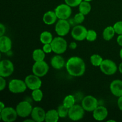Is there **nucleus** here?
Here are the masks:
<instances>
[{
  "mask_svg": "<svg viewBox=\"0 0 122 122\" xmlns=\"http://www.w3.org/2000/svg\"><path fill=\"white\" fill-rule=\"evenodd\" d=\"M65 66L68 73L74 77H79L85 72V63L81 57H71L66 63Z\"/></svg>",
  "mask_w": 122,
  "mask_h": 122,
  "instance_id": "1",
  "label": "nucleus"
},
{
  "mask_svg": "<svg viewBox=\"0 0 122 122\" xmlns=\"http://www.w3.org/2000/svg\"><path fill=\"white\" fill-rule=\"evenodd\" d=\"M52 50L57 54H61L66 52L67 48V42L62 36L56 37L51 42Z\"/></svg>",
  "mask_w": 122,
  "mask_h": 122,
  "instance_id": "2",
  "label": "nucleus"
},
{
  "mask_svg": "<svg viewBox=\"0 0 122 122\" xmlns=\"http://www.w3.org/2000/svg\"><path fill=\"white\" fill-rule=\"evenodd\" d=\"M27 88L25 81L18 79L11 80L8 84V89L13 94H20L24 92Z\"/></svg>",
  "mask_w": 122,
  "mask_h": 122,
  "instance_id": "3",
  "label": "nucleus"
},
{
  "mask_svg": "<svg viewBox=\"0 0 122 122\" xmlns=\"http://www.w3.org/2000/svg\"><path fill=\"white\" fill-rule=\"evenodd\" d=\"M100 70L104 74L108 76L114 75L117 70V66L113 60L110 59L104 60L100 66Z\"/></svg>",
  "mask_w": 122,
  "mask_h": 122,
  "instance_id": "4",
  "label": "nucleus"
},
{
  "mask_svg": "<svg viewBox=\"0 0 122 122\" xmlns=\"http://www.w3.org/2000/svg\"><path fill=\"white\" fill-rule=\"evenodd\" d=\"M15 110L17 113L18 116L24 118L27 117L30 115L33 107L28 101H23L20 102L17 105Z\"/></svg>",
  "mask_w": 122,
  "mask_h": 122,
  "instance_id": "5",
  "label": "nucleus"
},
{
  "mask_svg": "<svg viewBox=\"0 0 122 122\" xmlns=\"http://www.w3.org/2000/svg\"><path fill=\"white\" fill-rule=\"evenodd\" d=\"M85 110L82 106L75 104L69 108L68 117L73 121H78L82 119L85 115Z\"/></svg>",
  "mask_w": 122,
  "mask_h": 122,
  "instance_id": "6",
  "label": "nucleus"
},
{
  "mask_svg": "<svg viewBox=\"0 0 122 122\" xmlns=\"http://www.w3.org/2000/svg\"><path fill=\"white\" fill-rule=\"evenodd\" d=\"M1 119L5 122H13L16 120L18 116L16 110L11 107H5L0 112Z\"/></svg>",
  "mask_w": 122,
  "mask_h": 122,
  "instance_id": "7",
  "label": "nucleus"
},
{
  "mask_svg": "<svg viewBox=\"0 0 122 122\" xmlns=\"http://www.w3.org/2000/svg\"><path fill=\"white\" fill-rule=\"evenodd\" d=\"M49 70V66L45 61H35L32 67V72L34 75L43 77L48 73Z\"/></svg>",
  "mask_w": 122,
  "mask_h": 122,
  "instance_id": "8",
  "label": "nucleus"
},
{
  "mask_svg": "<svg viewBox=\"0 0 122 122\" xmlns=\"http://www.w3.org/2000/svg\"><path fill=\"white\" fill-rule=\"evenodd\" d=\"M13 63L9 60H3L0 62V76L7 77L14 72Z\"/></svg>",
  "mask_w": 122,
  "mask_h": 122,
  "instance_id": "9",
  "label": "nucleus"
},
{
  "mask_svg": "<svg viewBox=\"0 0 122 122\" xmlns=\"http://www.w3.org/2000/svg\"><path fill=\"white\" fill-rule=\"evenodd\" d=\"M55 12L58 19L67 20L71 15L72 10L71 7L66 4H62L59 5L55 9Z\"/></svg>",
  "mask_w": 122,
  "mask_h": 122,
  "instance_id": "10",
  "label": "nucleus"
},
{
  "mask_svg": "<svg viewBox=\"0 0 122 122\" xmlns=\"http://www.w3.org/2000/svg\"><path fill=\"white\" fill-rule=\"evenodd\" d=\"M82 106L86 112H94L98 106V102L97 98L92 95H88L83 98L82 101Z\"/></svg>",
  "mask_w": 122,
  "mask_h": 122,
  "instance_id": "11",
  "label": "nucleus"
},
{
  "mask_svg": "<svg viewBox=\"0 0 122 122\" xmlns=\"http://www.w3.org/2000/svg\"><path fill=\"white\" fill-rule=\"evenodd\" d=\"M88 30L85 27L79 25L73 28L71 32V36L77 41H82L86 38Z\"/></svg>",
  "mask_w": 122,
  "mask_h": 122,
  "instance_id": "12",
  "label": "nucleus"
},
{
  "mask_svg": "<svg viewBox=\"0 0 122 122\" xmlns=\"http://www.w3.org/2000/svg\"><path fill=\"white\" fill-rule=\"evenodd\" d=\"M70 25L67 20L59 19L56 23L55 30L56 33L60 36H64L70 32Z\"/></svg>",
  "mask_w": 122,
  "mask_h": 122,
  "instance_id": "13",
  "label": "nucleus"
},
{
  "mask_svg": "<svg viewBox=\"0 0 122 122\" xmlns=\"http://www.w3.org/2000/svg\"><path fill=\"white\" fill-rule=\"evenodd\" d=\"M25 81L27 88L32 91L39 89L42 86V81L39 76L34 74L26 76Z\"/></svg>",
  "mask_w": 122,
  "mask_h": 122,
  "instance_id": "14",
  "label": "nucleus"
},
{
  "mask_svg": "<svg viewBox=\"0 0 122 122\" xmlns=\"http://www.w3.org/2000/svg\"><path fill=\"white\" fill-rule=\"evenodd\" d=\"M31 117L36 122H42L45 121L46 112L40 107H35L33 108L31 113Z\"/></svg>",
  "mask_w": 122,
  "mask_h": 122,
  "instance_id": "15",
  "label": "nucleus"
},
{
  "mask_svg": "<svg viewBox=\"0 0 122 122\" xmlns=\"http://www.w3.org/2000/svg\"><path fill=\"white\" fill-rule=\"evenodd\" d=\"M110 89L113 95L120 97L122 96V81L116 79L112 81L110 85Z\"/></svg>",
  "mask_w": 122,
  "mask_h": 122,
  "instance_id": "16",
  "label": "nucleus"
},
{
  "mask_svg": "<svg viewBox=\"0 0 122 122\" xmlns=\"http://www.w3.org/2000/svg\"><path fill=\"white\" fill-rule=\"evenodd\" d=\"M108 110L104 106H98L93 112V117L97 121H102L107 118Z\"/></svg>",
  "mask_w": 122,
  "mask_h": 122,
  "instance_id": "17",
  "label": "nucleus"
},
{
  "mask_svg": "<svg viewBox=\"0 0 122 122\" xmlns=\"http://www.w3.org/2000/svg\"><path fill=\"white\" fill-rule=\"evenodd\" d=\"M11 47L12 42L9 37L5 35L0 36V51L1 52H8L10 51Z\"/></svg>",
  "mask_w": 122,
  "mask_h": 122,
  "instance_id": "18",
  "label": "nucleus"
},
{
  "mask_svg": "<svg viewBox=\"0 0 122 122\" xmlns=\"http://www.w3.org/2000/svg\"><path fill=\"white\" fill-rule=\"evenodd\" d=\"M51 65L54 69L60 70L66 66L65 60L62 56H60V54H57L51 58Z\"/></svg>",
  "mask_w": 122,
  "mask_h": 122,
  "instance_id": "19",
  "label": "nucleus"
},
{
  "mask_svg": "<svg viewBox=\"0 0 122 122\" xmlns=\"http://www.w3.org/2000/svg\"><path fill=\"white\" fill-rule=\"evenodd\" d=\"M58 19L56 12L52 11H48L46 12L43 15V21L47 25H51L55 23Z\"/></svg>",
  "mask_w": 122,
  "mask_h": 122,
  "instance_id": "20",
  "label": "nucleus"
},
{
  "mask_svg": "<svg viewBox=\"0 0 122 122\" xmlns=\"http://www.w3.org/2000/svg\"><path fill=\"white\" fill-rule=\"evenodd\" d=\"M59 118L60 117L57 110L54 109L50 110L46 112L45 121L46 122H57Z\"/></svg>",
  "mask_w": 122,
  "mask_h": 122,
  "instance_id": "21",
  "label": "nucleus"
},
{
  "mask_svg": "<svg viewBox=\"0 0 122 122\" xmlns=\"http://www.w3.org/2000/svg\"><path fill=\"white\" fill-rule=\"evenodd\" d=\"M116 32L113 26H108L106 27L102 33V37L104 39L107 41H110L114 36Z\"/></svg>",
  "mask_w": 122,
  "mask_h": 122,
  "instance_id": "22",
  "label": "nucleus"
},
{
  "mask_svg": "<svg viewBox=\"0 0 122 122\" xmlns=\"http://www.w3.org/2000/svg\"><path fill=\"white\" fill-rule=\"evenodd\" d=\"M91 8V4L88 1H82L81 3L79 4V12L85 15L90 13Z\"/></svg>",
  "mask_w": 122,
  "mask_h": 122,
  "instance_id": "23",
  "label": "nucleus"
},
{
  "mask_svg": "<svg viewBox=\"0 0 122 122\" xmlns=\"http://www.w3.org/2000/svg\"><path fill=\"white\" fill-rule=\"evenodd\" d=\"M53 39L52 33L48 31H44L42 32L40 35V41L43 44H51Z\"/></svg>",
  "mask_w": 122,
  "mask_h": 122,
  "instance_id": "24",
  "label": "nucleus"
},
{
  "mask_svg": "<svg viewBox=\"0 0 122 122\" xmlns=\"http://www.w3.org/2000/svg\"><path fill=\"white\" fill-rule=\"evenodd\" d=\"M45 57V52L41 49H36L32 54V58L35 61H40L44 60Z\"/></svg>",
  "mask_w": 122,
  "mask_h": 122,
  "instance_id": "25",
  "label": "nucleus"
},
{
  "mask_svg": "<svg viewBox=\"0 0 122 122\" xmlns=\"http://www.w3.org/2000/svg\"><path fill=\"white\" fill-rule=\"evenodd\" d=\"M63 104L67 108H70L75 104V98L73 95H69L64 98Z\"/></svg>",
  "mask_w": 122,
  "mask_h": 122,
  "instance_id": "26",
  "label": "nucleus"
},
{
  "mask_svg": "<svg viewBox=\"0 0 122 122\" xmlns=\"http://www.w3.org/2000/svg\"><path fill=\"white\" fill-rule=\"evenodd\" d=\"M104 60L98 54H93L90 58V61L92 65L95 67L100 66Z\"/></svg>",
  "mask_w": 122,
  "mask_h": 122,
  "instance_id": "27",
  "label": "nucleus"
},
{
  "mask_svg": "<svg viewBox=\"0 0 122 122\" xmlns=\"http://www.w3.org/2000/svg\"><path fill=\"white\" fill-rule=\"evenodd\" d=\"M32 97L33 100L36 102H39L41 101L43 98V92L41 90L39 89H35L32 91Z\"/></svg>",
  "mask_w": 122,
  "mask_h": 122,
  "instance_id": "28",
  "label": "nucleus"
},
{
  "mask_svg": "<svg viewBox=\"0 0 122 122\" xmlns=\"http://www.w3.org/2000/svg\"><path fill=\"white\" fill-rule=\"evenodd\" d=\"M69 108L64 106V105H61L58 107L57 112H58V114L60 118H65L68 116L69 114Z\"/></svg>",
  "mask_w": 122,
  "mask_h": 122,
  "instance_id": "29",
  "label": "nucleus"
},
{
  "mask_svg": "<svg viewBox=\"0 0 122 122\" xmlns=\"http://www.w3.org/2000/svg\"><path fill=\"white\" fill-rule=\"evenodd\" d=\"M97 38V33L94 30H88L86 35V39L88 41L94 42L95 41Z\"/></svg>",
  "mask_w": 122,
  "mask_h": 122,
  "instance_id": "30",
  "label": "nucleus"
},
{
  "mask_svg": "<svg viewBox=\"0 0 122 122\" xmlns=\"http://www.w3.org/2000/svg\"><path fill=\"white\" fill-rule=\"evenodd\" d=\"M85 15L83 14H82V13H77V14H76V15H75V17H74V21H75V22L77 24H79V25H80V24L82 23L83 22V21L85 20Z\"/></svg>",
  "mask_w": 122,
  "mask_h": 122,
  "instance_id": "31",
  "label": "nucleus"
},
{
  "mask_svg": "<svg viewBox=\"0 0 122 122\" xmlns=\"http://www.w3.org/2000/svg\"><path fill=\"white\" fill-rule=\"evenodd\" d=\"M116 33L119 35H122V21H119L116 23L113 26Z\"/></svg>",
  "mask_w": 122,
  "mask_h": 122,
  "instance_id": "32",
  "label": "nucleus"
},
{
  "mask_svg": "<svg viewBox=\"0 0 122 122\" xmlns=\"http://www.w3.org/2000/svg\"><path fill=\"white\" fill-rule=\"evenodd\" d=\"M65 3L71 7H75L79 5L82 0H64Z\"/></svg>",
  "mask_w": 122,
  "mask_h": 122,
  "instance_id": "33",
  "label": "nucleus"
},
{
  "mask_svg": "<svg viewBox=\"0 0 122 122\" xmlns=\"http://www.w3.org/2000/svg\"><path fill=\"white\" fill-rule=\"evenodd\" d=\"M42 50H44V52L46 54L50 53V52H52V46H51V44H44Z\"/></svg>",
  "mask_w": 122,
  "mask_h": 122,
  "instance_id": "34",
  "label": "nucleus"
},
{
  "mask_svg": "<svg viewBox=\"0 0 122 122\" xmlns=\"http://www.w3.org/2000/svg\"><path fill=\"white\" fill-rule=\"evenodd\" d=\"M4 78L5 77L0 76V91H3L6 86V81Z\"/></svg>",
  "mask_w": 122,
  "mask_h": 122,
  "instance_id": "35",
  "label": "nucleus"
},
{
  "mask_svg": "<svg viewBox=\"0 0 122 122\" xmlns=\"http://www.w3.org/2000/svg\"><path fill=\"white\" fill-rule=\"evenodd\" d=\"M5 32V27L3 24H0V36H2Z\"/></svg>",
  "mask_w": 122,
  "mask_h": 122,
  "instance_id": "36",
  "label": "nucleus"
},
{
  "mask_svg": "<svg viewBox=\"0 0 122 122\" xmlns=\"http://www.w3.org/2000/svg\"><path fill=\"white\" fill-rule=\"evenodd\" d=\"M117 106L119 109L122 111V96L119 97L117 100Z\"/></svg>",
  "mask_w": 122,
  "mask_h": 122,
  "instance_id": "37",
  "label": "nucleus"
},
{
  "mask_svg": "<svg viewBox=\"0 0 122 122\" xmlns=\"http://www.w3.org/2000/svg\"><path fill=\"white\" fill-rule=\"evenodd\" d=\"M117 42L122 47V35H120L117 38Z\"/></svg>",
  "mask_w": 122,
  "mask_h": 122,
  "instance_id": "38",
  "label": "nucleus"
},
{
  "mask_svg": "<svg viewBox=\"0 0 122 122\" xmlns=\"http://www.w3.org/2000/svg\"><path fill=\"white\" fill-rule=\"evenodd\" d=\"M69 48L71 50H75L77 48V44L75 42H73L70 43V45H69Z\"/></svg>",
  "mask_w": 122,
  "mask_h": 122,
  "instance_id": "39",
  "label": "nucleus"
},
{
  "mask_svg": "<svg viewBox=\"0 0 122 122\" xmlns=\"http://www.w3.org/2000/svg\"><path fill=\"white\" fill-rule=\"evenodd\" d=\"M5 104H4V102H2V101H1V102H0V112H1V111H2V110L5 108Z\"/></svg>",
  "mask_w": 122,
  "mask_h": 122,
  "instance_id": "40",
  "label": "nucleus"
},
{
  "mask_svg": "<svg viewBox=\"0 0 122 122\" xmlns=\"http://www.w3.org/2000/svg\"><path fill=\"white\" fill-rule=\"evenodd\" d=\"M119 71L122 74V62L119 64Z\"/></svg>",
  "mask_w": 122,
  "mask_h": 122,
  "instance_id": "41",
  "label": "nucleus"
},
{
  "mask_svg": "<svg viewBox=\"0 0 122 122\" xmlns=\"http://www.w3.org/2000/svg\"><path fill=\"white\" fill-rule=\"evenodd\" d=\"M24 122H35L34 120L33 119H26V120H24Z\"/></svg>",
  "mask_w": 122,
  "mask_h": 122,
  "instance_id": "42",
  "label": "nucleus"
},
{
  "mask_svg": "<svg viewBox=\"0 0 122 122\" xmlns=\"http://www.w3.org/2000/svg\"><path fill=\"white\" fill-rule=\"evenodd\" d=\"M120 57L121 58V59H122V48L120 50Z\"/></svg>",
  "mask_w": 122,
  "mask_h": 122,
  "instance_id": "43",
  "label": "nucleus"
},
{
  "mask_svg": "<svg viewBox=\"0 0 122 122\" xmlns=\"http://www.w3.org/2000/svg\"><path fill=\"white\" fill-rule=\"evenodd\" d=\"M116 122V121L114 120H108L107 122Z\"/></svg>",
  "mask_w": 122,
  "mask_h": 122,
  "instance_id": "44",
  "label": "nucleus"
},
{
  "mask_svg": "<svg viewBox=\"0 0 122 122\" xmlns=\"http://www.w3.org/2000/svg\"><path fill=\"white\" fill-rule=\"evenodd\" d=\"M83 1H88V2H90V1H92V0H83Z\"/></svg>",
  "mask_w": 122,
  "mask_h": 122,
  "instance_id": "45",
  "label": "nucleus"
}]
</instances>
